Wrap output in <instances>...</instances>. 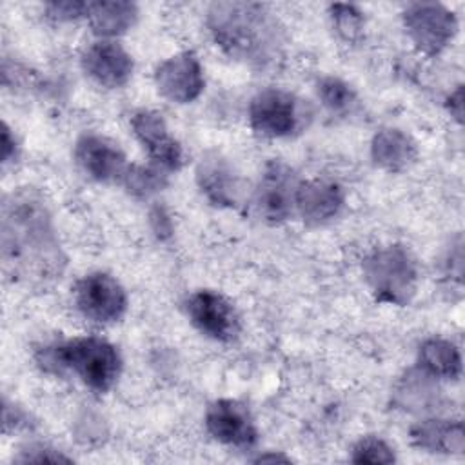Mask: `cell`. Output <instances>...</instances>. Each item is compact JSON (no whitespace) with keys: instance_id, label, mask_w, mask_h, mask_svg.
<instances>
[{"instance_id":"6da1fadb","label":"cell","mask_w":465,"mask_h":465,"mask_svg":"<svg viewBox=\"0 0 465 465\" xmlns=\"http://www.w3.org/2000/svg\"><path fill=\"white\" fill-rule=\"evenodd\" d=\"M2 262L16 280L45 285L62 276L65 256L51 213L35 189H18L2 203Z\"/></svg>"},{"instance_id":"7a4b0ae2","label":"cell","mask_w":465,"mask_h":465,"mask_svg":"<svg viewBox=\"0 0 465 465\" xmlns=\"http://www.w3.org/2000/svg\"><path fill=\"white\" fill-rule=\"evenodd\" d=\"M214 44L252 69H269L282 60L285 33L267 5L256 2H213L205 16Z\"/></svg>"},{"instance_id":"3957f363","label":"cell","mask_w":465,"mask_h":465,"mask_svg":"<svg viewBox=\"0 0 465 465\" xmlns=\"http://www.w3.org/2000/svg\"><path fill=\"white\" fill-rule=\"evenodd\" d=\"M36 361L47 372H73L94 392L111 391L122 372L120 352L98 336H74L45 345L38 351Z\"/></svg>"},{"instance_id":"277c9868","label":"cell","mask_w":465,"mask_h":465,"mask_svg":"<svg viewBox=\"0 0 465 465\" xmlns=\"http://www.w3.org/2000/svg\"><path fill=\"white\" fill-rule=\"evenodd\" d=\"M363 280L374 300L387 305H409L418 287V267L407 247L400 243L372 249L361 263Z\"/></svg>"},{"instance_id":"5b68a950","label":"cell","mask_w":465,"mask_h":465,"mask_svg":"<svg viewBox=\"0 0 465 465\" xmlns=\"http://www.w3.org/2000/svg\"><path fill=\"white\" fill-rule=\"evenodd\" d=\"M247 118L256 134L267 138H291L307 125L311 111L294 93L269 87L252 96Z\"/></svg>"},{"instance_id":"8992f818","label":"cell","mask_w":465,"mask_h":465,"mask_svg":"<svg viewBox=\"0 0 465 465\" xmlns=\"http://www.w3.org/2000/svg\"><path fill=\"white\" fill-rule=\"evenodd\" d=\"M401 18L407 36L427 56L440 54L458 33L456 15L438 2L409 4Z\"/></svg>"},{"instance_id":"52a82bcc","label":"cell","mask_w":465,"mask_h":465,"mask_svg":"<svg viewBox=\"0 0 465 465\" xmlns=\"http://www.w3.org/2000/svg\"><path fill=\"white\" fill-rule=\"evenodd\" d=\"M300 182L291 165L282 160H271L254 189V209L258 216L271 225L289 220L296 211Z\"/></svg>"},{"instance_id":"ba28073f","label":"cell","mask_w":465,"mask_h":465,"mask_svg":"<svg viewBox=\"0 0 465 465\" xmlns=\"http://www.w3.org/2000/svg\"><path fill=\"white\" fill-rule=\"evenodd\" d=\"M74 305L84 318L96 323H114L127 311V292L116 278L96 271L80 278L74 285Z\"/></svg>"},{"instance_id":"9c48e42d","label":"cell","mask_w":465,"mask_h":465,"mask_svg":"<svg viewBox=\"0 0 465 465\" xmlns=\"http://www.w3.org/2000/svg\"><path fill=\"white\" fill-rule=\"evenodd\" d=\"M185 314L207 338L229 343L240 334V318L232 303L220 292L200 289L187 296Z\"/></svg>"},{"instance_id":"30bf717a","label":"cell","mask_w":465,"mask_h":465,"mask_svg":"<svg viewBox=\"0 0 465 465\" xmlns=\"http://www.w3.org/2000/svg\"><path fill=\"white\" fill-rule=\"evenodd\" d=\"M154 84L158 93L174 104L194 102L205 87L200 58L193 51H182L165 58L154 69Z\"/></svg>"},{"instance_id":"8fae6325","label":"cell","mask_w":465,"mask_h":465,"mask_svg":"<svg viewBox=\"0 0 465 465\" xmlns=\"http://www.w3.org/2000/svg\"><path fill=\"white\" fill-rule=\"evenodd\" d=\"M131 129L154 165L174 173L183 165V149L169 133L163 116L153 109H138L131 116Z\"/></svg>"},{"instance_id":"7c38bea8","label":"cell","mask_w":465,"mask_h":465,"mask_svg":"<svg viewBox=\"0 0 465 465\" xmlns=\"http://www.w3.org/2000/svg\"><path fill=\"white\" fill-rule=\"evenodd\" d=\"M205 429L220 443L251 449L258 441V429L247 405L223 398L213 401L205 411Z\"/></svg>"},{"instance_id":"4fadbf2b","label":"cell","mask_w":465,"mask_h":465,"mask_svg":"<svg viewBox=\"0 0 465 465\" xmlns=\"http://www.w3.org/2000/svg\"><path fill=\"white\" fill-rule=\"evenodd\" d=\"M74 160L78 167L100 183L122 182L129 169L124 151L107 136L84 133L74 142Z\"/></svg>"},{"instance_id":"5bb4252c","label":"cell","mask_w":465,"mask_h":465,"mask_svg":"<svg viewBox=\"0 0 465 465\" xmlns=\"http://www.w3.org/2000/svg\"><path fill=\"white\" fill-rule=\"evenodd\" d=\"M196 185L214 207H236L242 194V178L234 165L216 151L202 154L194 171Z\"/></svg>"},{"instance_id":"9a60e30c","label":"cell","mask_w":465,"mask_h":465,"mask_svg":"<svg viewBox=\"0 0 465 465\" xmlns=\"http://www.w3.org/2000/svg\"><path fill=\"white\" fill-rule=\"evenodd\" d=\"M84 73L105 89L124 87L134 71L133 56L116 42L100 40L82 53Z\"/></svg>"},{"instance_id":"2e32d148","label":"cell","mask_w":465,"mask_h":465,"mask_svg":"<svg viewBox=\"0 0 465 465\" xmlns=\"http://www.w3.org/2000/svg\"><path fill=\"white\" fill-rule=\"evenodd\" d=\"M343 187L329 178L302 180L296 193V211L302 220L318 227L336 218L343 207Z\"/></svg>"},{"instance_id":"e0dca14e","label":"cell","mask_w":465,"mask_h":465,"mask_svg":"<svg viewBox=\"0 0 465 465\" xmlns=\"http://www.w3.org/2000/svg\"><path fill=\"white\" fill-rule=\"evenodd\" d=\"M411 443L430 454H461L465 449V432L460 420L429 418L409 430Z\"/></svg>"},{"instance_id":"ac0fdd59","label":"cell","mask_w":465,"mask_h":465,"mask_svg":"<svg viewBox=\"0 0 465 465\" xmlns=\"http://www.w3.org/2000/svg\"><path fill=\"white\" fill-rule=\"evenodd\" d=\"M371 158L387 173H403L418 160V147L401 129L385 127L372 136Z\"/></svg>"},{"instance_id":"d6986e66","label":"cell","mask_w":465,"mask_h":465,"mask_svg":"<svg viewBox=\"0 0 465 465\" xmlns=\"http://www.w3.org/2000/svg\"><path fill=\"white\" fill-rule=\"evenodd\" d=\"M85 18L94 35L102 38H113L127 33L134 25L138 18V7L136 4L124 0L89 2Z\"/></svg>"},{"instance_id":"ffe728a7","label":"cell","mask_w":465,"mask_h":465,"mask_svg":"<svg viewBox=\"0 0 465 465\" xmlns=\"http://www.w3.org/2000/svg\"><path fill=\"white\" fill-rule=\"evenodd\" d=\"M418 369L440 380H458L461 376L460 349L445 338H429L418 349Z\"/></svg>"},{"instance_id":"44dd1931","label":"cell","mask_w":465,"mask_h":465,"mask_svg":"<svg viewBox=\"0 0 465 465\" xmlns=\"http://www.w3.org/2000/svg\"><path fill=\"white\" fill-rule=\"evenodd\" d=\"M127 193L138 200H147L167 185V174L158 165H129L122 178Z\"/></svg>"},{"instance_id":"7402d4cb","label":"cell","mask_w":465,"mask_h":465,"mask_svg":"<svg viewBox=\"0 0 465 465\" xmlns=\"http://www.w3.org/2000/svg\"><path fill=\"white\" fill-rule=\"evenodd\" d=\"M318 98L332 113L340 116L351 114L358 105V96L354 89L338 76H323L316 84Z\"/></svg>"},{"instance_id":"603a6c76","label":"cell","mask_w":465,"mask_h":465,"mask_svg":"<svg viewBox=\"0 0 465 465\" xmlns=\"http://www.w3.org/2000/svg\"><path fill=\"white\" fill-rule=\"evenodd\" d=\"M332 27L345 42H358L363 36L365 18L363 13L352 4H332L329 7Z\"/></svg>"},{"instance_id":"cb8c5ba5","label":"cell","mask_w":465,"mask_h":465,"mask_svg":"<svg viewBox=\"0 0 465 465\" xmlns=\"http://www.w3.org/2000/svg\"><path fill=\"white\" fill-rule=\"evenodd\" d=\"M352 463H394L396 454L394 449L380 436H363L358 440V443L352 447L351 454Z\"/></svg>"},{"instance_id":"d4e9b609","label":"cell","mask_w":465,"mask_h":465,"mask_svg":"<svg viewBox=\"0 0 465 465\" xmlns=\"http://www.w3.org/2000/svg\"><path fill=\"white\" fill-rule=\"evenodd\" d=\"M89 2L80 0H53L45 4V13L54 22H71L87 15Z\"/></svg>"},{"instance_id":"484cf974","label":"cell","mask_w":465,"mask_h":465,"mask_svg":"<svg viewBox=\"0 0 465 465\" xmlns=\"http://www.w3.org/2000/svg\"><path fill=\"white\" fill-rule=\"evenodd\" d=\"M16 461L22 463H69L71 458L47 445H29L20 452Z\"/></svg>"},{"instance_id":"4316f807","label":"cell","mask_w":465,"mask_h":465,"mask_svg":"<svg viewBox=\"0 0 465 465\" xmlns=\"http://www.w3.org/2000/svg\"><path fill=\"white\" fill-rule=\"evenodd\" d=\"M149 218H151L153 231H154V234H156L158 238L163 240V238H169V236H171V232H173V223H171V218H169V214H167V211H165L163 207L156 205V207L151 211Z\"/></svg>"},{"instance_id":"83f0119b","label":"cell","mask_w":465,"mask_h":465,"mask_svg":"<svg viewBox=\"0 0 465 465\" xmlns=\"http://www.w3.org/2000/svg\"><path fill=\"white\" fill-rule=\"evenodd\" d=\"M18 156V142L15 138V134L11 133L9 125L4 122L2 124V163H9L13 160H16Z\"/></svg>"},{"instance_id":"f1b7e54d","label":"cell","mask_w":465,"mask_h":465,"mask_svg":"<svg viewBox=\"0 0 465 465\" xmlns=\"http://www.w3.org/2000/svg\"><path fill=\"white\" fill-rule=\"evenodd\" d=\"M445 107L450 113V116L458 124H461V120H463V85L461 84L456 85L454 91H450V94L445 100Z\"/></svg>"},{"instance_id":"f546056e","label":"cell","mask_w":465,"mask_h":465,"mask_svg":"<svg viewBox=\"0 0 465 465\" xmlns=\"http://www.w3.org/2000/svg\"><path fill=\"white\" fill-rule=\"evenodd\" d=\"M256 463H265V461H291V458L283 456V454H260L258 458H254Z\"/></svg>"}]
</instances>
